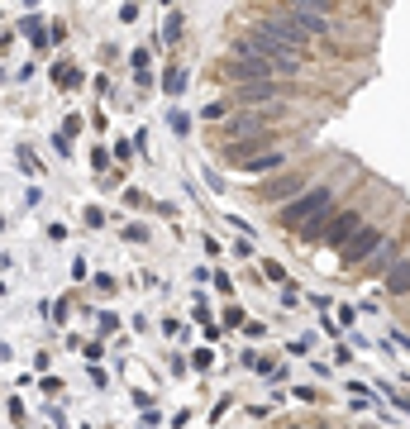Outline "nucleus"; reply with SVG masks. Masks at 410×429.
<instances>
[{"label": "nucleus", "instance_id": "1", "mask_svg": "<svg viewBox=\"0 0 410 429\" xmlns=\"http://www.w3.org/2000/svg\"><path fill=\"white\" fill-rule=\"evenodd\" d=\"M329 210H334V191H329V186H306V191H296L291 201H282V206H277V229L296 234L306 219L329 214Z\"/></svg>", "mask_w": 410, "mask_h": 429}, {"label": "nucleus", "instance_id": "2", "mask_svg": "<svg viewBox=\"0 0 410 429\" xmlns=\"http://www.w3.org/2000/svg\"><path fill=\"white\" fill-rule=\"evenodd\" d=\"M263 77H277V62L267 53H229L224 62V82H263Z\"/></svg>", "mask_w": 410, "mask_h": 429}, {"label": "nucleus", "instance_id": "3", "mask_svg": "<svg viewBox=\"0 0 410 429\" xmlns=\"http://www.w3.org/2000/svg\"><path fill=\"white\" fill-rule=\"evenodd\" d=\"M382 238H387V229L363 219V224H358V229H353V234L339 243V258H343V267H363V262H367V253H372Z\"/></svg>", "mask_w": 410, "mask_h": 429}, {"label": "nucleus", "instance_id": "4", "mask_svg": "<svg viewBox=\"0 0 410 429\" xmlns=\"http://www.w3.org/2000/svg\"><path fill=\"white\" fill-rule=\"evenodd\" d=\"M282 10H287V14L306 29L310 38H334V34H339V24H334V14H329V10H315V5H301V0H287Z\"/></svg>", "mask_w": 410, "mask_h": 429}, {"label": "nucleus", "instance_id": "5", "mask_svg": "<svg viewBox=\"0 0 410 429\" xmlns=\"http://www.w3.org/2000/svg\"><path fill=\"white\" fill-rule=\"evenodd\" d=\"M306 186H310L306 172H282V167H277V177L258 186V201H263V206H282V201H291V196L306 191Z\"/></svg>", "mask_w": 410, "mask_h": 429}, {"label": "nucleus", "instance_id": "6", "mask_svg": "<svg viewBox=\"0 0 410 429\" xmlns=\"http://www.w3.org/2000/svg\"><path fill=\"white\" fill-rule=\"evenodd\" d=\"M358 224H363V210H358V206H348V210H329V214H324V224H319V243L339 248Z\"/></svg>", "mask_w": 410, "mask_h": 429}, {"label": "nucleus", "instance_id": "7", "mask_svg": "<svg viewBox=\"0 0 410 429\" xmlns=\"http://www.w3.org/2000/svg\"><path fill=\"white\" fill-rule=\"evenodd\" d=\"M277 101H282V86H277L272 77H263V82H239V91H234V106H248V110L277 106Z\"/></svg>", "mask_w": 410, "mask_h": 429}, {"label": "nucleus", "instance_id": "8", "mask_svg": "<svg viewBox=\"0 0 410 429\" xmlns=\"http://www.w3.org/2000/svg\"><path fill=\"white\" fill-rule=\"evenodd\" d=\"M277 167H287V153H282L277 143H267V148H258L253 158H243L234 172H243V177H267V172H277Z\"/></svg>", "mask_w": 410, "mask_h": 429}, {"label": "nucleus", "instance_id": "9", "mask_svg": "<svg viewBox=\"0 0 410 429\" xmlns=\"http://www.w3.org/2000/svg\"><path fill=\"white\" fill-rule=\"evenodd\" d=\"M396 258H401V234H387V238L367 253V262H363V272H358V277H382Z\"/></svg>", "mask_w": 410, "mask_h": 429}, {"label": "nucleus", "instance_id": "10", "mask_svg": "<svg viewBox=\"0 0 410 429\" xmlns=\"http://www.w3.org/2000/svg\"><path fill=\"white\" fill-rule=\"evenodd\" d=\"M263 129H267V119L253 114L248 106H239L229 119H224V138H253V134H263Z\"/></svg>", "mask_w": 410, "mask_h": 429}, {"label": "nucleus", "instance_id": "11", "mask_svg": "<svg viewBox=\"0 0 410 429\" xmlns=\"http://www.w3.org/2000/svg\"><path fill=\"white\" fill-rule=\"evenodd\" d=\"M382 286H387V296H396V301H406V296H410V258H406V253L382 272Z\"/></svg>", "mask_w": 410, "mask_h": 429}, {"label": "nucleus", "instance_id": "12", "mask_svg": "<svg viewBox=\"0 0 410 429\" xmlns=\"http://www.w3.org/2000/svg\"><path fill=\"white\" fill-rule=\"evenodd\" d=\"M186 86H191V77H186V72H182V67H172V72H167V77H162V91H167V96H172V101H177V96H182V91H186Z\"/></svg>", "mask_w": 410, "mask_h": 429}, {"label": "nucleus", "instance_id": "13", "mask_svg": "<svg viewBox=\"0 0 410 429\" xmlns=\"http://www.w3.org/2000/svg\"><path fill=\"white\" fill-rule=\"evenodd\" d=\"M53 82H58V86H62V91H72V86H77V82H82V72H77V67H72V62H58V67H53Z\"/></svg>", "mask_w": 410, "mask_h": 429}, {"label": "nucleus", "instance_id": "14", "mask_svg": "<svg viewBox=\"0 0 410 429\" xmlns=\"http://www.w3.org/2000/svg\"><path fill=\"white\" fill-rule=\"evenodd\" d=\"M167 124H172V134H177V138H186V134H191V114H186V110H167Z\"/></svg>", "mask_w": 410, "mask_h": 429}, {"label": "nucleus", "instance_id": "15", "mask_svg": "<svg viewBox=\"0 0 410 429\" xmlns=\"http://www.w3.org/2000/svg\"><path fill=\"white\" fill-rule=\"evenodd\" d=\"M72 348H77V353H82L86 363H101V358H105V343H101V339H91V343H82V339H72Z\"/></svg>", "mask_w": 410, "mask_h": 429}, {"label": "nucleus", "instance_id": "16", "mask_svg": "<svg viewBox=\"0 0 410 429\" xmlns=\"http://www.w3.org/2000/svg\"><path fill=\"white\" fill-rule=\"evenodd\" d=\"M129 62H134V72H138V86H148V82H153V77H148V48H134Z\"/></svg>", "mask_w": 410, "mask_h": 429}, {"label": "nucleus", "instance_id": "17", "mask_svg": "<svg viewBox=\"0 0 410 429\" xmlns=\"http://www.w3.org/2000/svg\"><path fill=\"white\" fill-rule=\"evenodd\" d=\"M182 29H186V24H182V14L172 10V14H167V24H162V43H177V38H182Z\"/></svg>", "mask_w": 410, "mask_h": 429}, {"label": "nucleus", "instance_id": "18", "mask_svg": "<svg viewBox=\"0 0 410 429\" xmlns=\"http://www.w3.org/2000/svg\"><path fill=\"white\" fill-rule=\"evenodd\" d=\"M263 277H267L272 286H282V282H287V267H282L277 258H263Z\"/></svg>", "mask_w": 410, "mask_h": 429}, {"label": "nucleus", "instance_id": "19", "mask_svg": "<svg viewBox=\"0 0 410 429\" xmlns=\"http://www.w3.org/2000/svg\"><path fill=\"white\" fill-rule=\"evenodd\" d=\"M110 162H114L110 148H91V172H110Z\"/></svg>", "mask_w": 410, "mask_h": 429}, {"label": "nucleus", "instance_id": "20", "mask_svg": "<svg viewBox=\"0 0 410 429\" xmlns=\"http://www.w3.org/2000/svg\"><path fill=\"white\" fill-rule=\"evenodd\" d=\"M229 110H234V101H210V106L201 110V119H224Z\"/></svg>", "mask_w": 410, "mask_h": 429}, {"label": "nucleus", "instance_id": "21", "mask_svg": "<svg viewBox=\"0 0 410 429\" xmlns=\"http://www.w3.org/2000/svg\"><path fill=\"white\" fill-rule=\"evenodd\" d=\"M210 363H215V348H196V353H191V367H196V372H205Z\"/></svg>", "mask_w": 410, "mask_h": 429}, {"label": "nucleus", "instance_id": "22", "mask_svg": "<svg viewBox=\"0 0 410 429\" xmlns=\"http://www.w3.org/2000/svg\"><path fill=\"white\" fill-rule=\"evenodd\" d=\"M53 153L58 158H72V134H53Z\"/></svg>", "mask_w": 410, "mask_h": 429}, {"label": "nucleus", "instance_id": "23", "mask_svg": "<svg viewBox=\"0 0 410 429\" xmlns=\"http://www.w3.org/2000/svg\"><path fill=\"white\" fill-rule=\"evenodd\" d=\"M19 167H24V172H29V177H38V158H34V153H29V148H19Z\"/></svg>", "mask_w": 410, "mask_h": 429}, {"label": "nucleus", "instance_id": "24", "mask_svg": "<svg viewBox=\"0 0 410 429\" xmlns=\"http://www.w3.org/2000/svg\"><path fill=\"white\" fill-rule=\"evenodd\" d=\"M124 238H129V243H148V229H143V224H124Z\"/></svg>", "mask_w": 410, "mask_h": 429}, {"label": "nucleus", "instance_id": "25", "mask_svg": "<svg viewBox=\"0 0 410 429\" xmlns=\"http://www.w3.org/2000/svg\"><path fill=\"white\" fill-rule=\"evenodd\" d=\"M387 396H391V406H396V410H406V415H410V396H406V391H396V387H387Z\"/></svg>", "mask_w": 410, "mask_h": 429}, {"label": "nucleus", "instance_id": "26", "mask_svg": "<svg viewBox=\"0 0 410 429\" xmlns=\"http://www.w3.org/2000/svg\"><path fill=\"white\" fill-rule=\"evenodd\" d=\"M86 229H105V210H96V206H86Z\"/></svg>", "mask_w": 410, "mask_h": 429}, {"label": "nucleus", "instance_id": "27", "mask_svg": "<svg viewBox=\"0 0 410 429\" xmlns=\"http://www.w3.org/2000/svg\"><path fill=\"white\" fill-rule=\"evenodd\" d=\"M334 310H339V320H334V324H353V320H358V306H334Z\"/></svg>", "mask_w": 410, "mask_h": 429}, {"label": "nucleus", "instance_id": "28", "mask_svg": "<svg viewBox=\"0 0 410 429\" xmlns=\"http://www.w3.org/2000/svg\"><path fill=\"white\" fill-rule=\"evenodd\" d=\"M143 201H148V196H143L138 186H124V206H143Z\"/></svg>", "mask_w": 410, "mask_h": 429}, {"label": "nucleus", "instance_id": "29", "mask_svg": "<svg viewBox=\"0 0 410 429\" xmlns=\"http://www.w3.org/2000/svg\"><path fill=\"white\" fill-rule=\"evenodd\" d=\"M38 391H43V396H58V391H62V382H58V377H43V382H38Z\"/></svg>", "mask_w": 410, "mask_h": 429}, {"label": "nucleus", "instance_id": "30", "mask_svg": "<svg viewBox=\"0 0 410 429\" xmlns=\"http://www.w3.org/2000/svg\"><path fill=\"white\" fill-rule=\"evenodd\" d=\"M119 19H124V24H134V19H138V5H134V0H129V5H119Z\"/></svg>", "mask_w": 410, "mask_h": 429}, {"label": "nucleus", "instance_id": "31", "mask_svg": "<svg viewBox=\"0 0 410 429\" xmlns=\"http://www.w3.org/2000/svg\"><path fill=\"white\" fill-rule=\"evenodd\" d=\"M86 277H91V272H86V258H77V262H72V282H86Z\"/></svg>", "mask_w": 410, "mask_h": 429}, {"label": "nucleus", "instance_id": "32", "mask_svg": "<svg viewBox=\"0 0 410 429\" xmlns=\"http://www.w3.org/2000/svg\"><path fill=\"white\" fill-rule=\"evenodd\" d=\"M210 282H215V291H234V282H229L224 272H210Z\"/></svg>", "mask_w": 410, "mask_h": 429}, {"label": "nucleus", "instance_id": "33", "mask_svg": "<svg viewBox=\"0 0 410 429\" xmlns=\"http://www.w3.org/2000/svg\"><path fill=\"white\" fill-rule=\"evenodd\" d=\"M114 324H119V320H114V310H101V334H110Z\"/></svg>", "mask_w": 410, "mask_h": 429}, {"label": "nucleus", "instance_id": "34", "mask_svg": "<svg viewBox=\"0 0 410 429\" xmlns=\"http://www.w3.org/2000/svg\"><path fill=\"white\" fill-rule=\"evenodd\" d=\"M158 5H177V0H158Z\"/></svg>", "mask_w": 410, "mask_h": 429}, {"label": "nucleus", "instance_id": "35", "mask_svg": "<svg viewBox=\"0 0 410 429\" xmlns=\"http://www.w3.org/2000/svg\"><path fill=\"white\" fill-rule=\"evenodd\" d=\"M406 301H410V296H406Z\"/></svg>", "mask_w": 410, "mask_h": 429}]
</instances>
